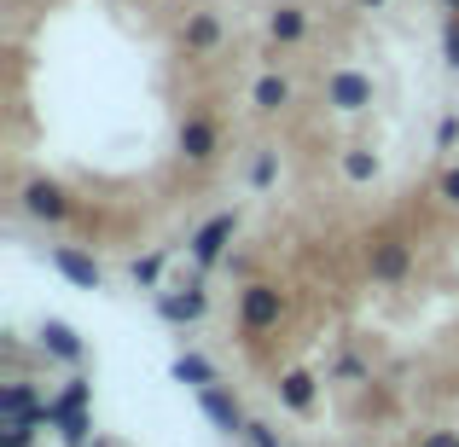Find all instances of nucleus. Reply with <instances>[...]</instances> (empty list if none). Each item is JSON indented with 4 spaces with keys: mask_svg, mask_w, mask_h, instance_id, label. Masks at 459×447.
<instances>
[{
    "mask_svg": "<svg viewBox=\"0 0 459 447\" xmlns=\"http://www.w3.org/2000/svg\"><path fill=\"white\" fill-rule=\"evenodd\" d=\"M88 378H70L58 395H47V407H41V425L47 430H58V442L65 447H88L93 442V413H88Z\"/></svg>",
    "mask_w": 459,
    "mask_h": 447,
    "instance_id": "1",
    "label": "nucleus"
},
{
    "mask_svg": "<svg viewBox=\"0 0 459 447\" xmlns=\"http://www.w3.org/2000/svg\"><path fill=\"white\" fill-rule=\"evenodd\" d=\"M233 238H238V210H221V215H210V221H204L198 233L186 238V256H192V268H198V273L221 268V262L233 256Z\"/></svg>",
    "mask_w": 459,
    "mask_h": 447,
    "instance_id": "2",
    "label": "nucleus"
},
{
    "mask_svg": "<svg viewBox=\"0 0 459 447\" xmlns=\"http://www.w3.org/2000/svg\"><path fill=\"white\" fill-rule=\"evenodd\" d=\"M285 320V291L268 279H250L245 291H238V331L245 337H262V331H280Z\"/></svg>",
    "mask_w": 459,
    "mask_h": 447,
    "instance_id": "3",
    "label": "nucleus"
},
{
    "mask_svg": "<svg viewBox=\"0 0 459 447\" xmlns=\"http://www.w3.org/2000/svg\"><path fill=\"white\" fill-rule=\"evenodd\" d=\"M367 273L378 285H402L407 273H413V245H407L402 233H378L367 245Z\"/></svg>",
    "mask_w": 459,
    "mask_h": 447,
    "instance_id": "4",
    "label": "nucleus"
},
{
    "mask_svg": "<svg viewBox=\"0 0 459 447\" xmlns=\"http://www.w3.org/2000/svg\"><path fill=\"white\" fill-rule=\"evenodd\" d=\"M320 93H325V105H332V111L355 116V111H367V105H372V76H367V70H349V64H337V70H325Z\"/></svg>",
    "mask_w": 459,
    "mask_h": 447,
    "instance_id": "5",
    "label": "nucleus"
},
{
    "mask_svg": "<svg viewBox=\"0 0 459 447\" xmlns=\"http://www.w3.org/2000/svg\"><path fill=\"white\" fill-rule=\"evenodd\" d=\"M18 203H23V215L30 221H47V227H58V221H70V192L58 186V180H23V192H18Z\"/></svg>",
    "mask_w": 459,
    "mask_h": 447,
    "instance_id": "6",
    "label": "nucleus"
},
{
    "mask_svg": "<svg viewBox=\"0 0 459 447\" xmlns=\"http://www.w3.org/2000/svg\"><path fill=\"white\" fill-rule=\"evenodd\" d=\"M198 407H204V418H210L215 430H227V436H238V442H245L250 418H245V407H238V395L227 390V383H215V390H204V395H198Z\"/></svg>",
    "mask_w": 459,
    "mask_h": 447,
    "instance_id": "7",
    "label": "nucleus"
},
{
    "mask_svg": "<svg viewBox=\"0 0 459 447\" xmlns=\"http://www.w3.org/2000/svg\"><path fill=\"white\" fill-rule=\"evenodd\" d=\"M215 151H221V128L210 123V116H186L180 123V157H186L192 168L215 163Z\"/></svg>",
    "mask_w": 459,
    "mask_h": 447,
    "instance_id": "8",
    "label": "nucleus"
},
{
    "mask_svg": "<svg viewBox=\"0 0 459 447\" xmlns=\"http://www.w3.org/2000/svg\"><path fill=\"white\" fill-rule=\"evenodd\" d=\"M53 268L65 273L76 291H100V285H105V268L88 256V250H76V245H58V250H53Z\"/></svg>",
    "mask_w": 459,
    "mask_h": 447,
    "instance_id": "9",
    "label": "nucleus"
},
{
    "mask_svg": "<svg viewBox=\"0 0 459 447\" xmlns=\"http://www.w3.org/2000/svg\"><path fill=\"white\" fill-rule=\"evenodd\" d=\"M157 314H163L169 325H198L204 314H210V297H204V285H186V291H163V297H157Z\"/></svg>",
    "mask_w": 459,
    "mask_h": 447,
    "instance_id": "10",
    "label": "nucleus"
},
{
    "mask_svg": "<svg viewBox=\"0 0 459 447\" xmlns=\"http://www.w3.org/2000/svg\"><path fill=\"white\" fill-rule=\"evenodd\" d=\"M41 355L65 360V366H82V360H88V343L76 337V325H65V320H47V325H41Z\"/></svg>",
    "mask_w": 459,
    "mask_h": 447,
    "instance_id": "11",
    "label": "nucleus"
},
{
    "mask_svg": "<svg viewBox=\"0 0 459 447\" xmlns=\"http://www.w3.org/2000/svg\"><path fill=\"white\" fill-rule=\"evenodd\" d=\"M41 407H47V395L35 390L30 378H6L0 383V418H41Z\"/></svg>",
    "mask_w": 459,
    "mask_h": 447,
    "instance_id": "12",
    "label": "nucleus"
},
{
    "mask_svg": "<svg viewBox=\"0 0 459 447\" xmlns=\"http://www.w3.org/2000/svg\"><path fill=\"white\" fill-rule=\"evenodd\" d=\"M273 390H280V401L291 407V413H308L314 395H320V378L303 372V366H291V372H280V383H273Z\"/></svg>",
    "mask_w": 459,
    "mask_h": 447,
    "instance_id": "13",
    "label": "nucleus"
},
{
    "mask_svg": "<svg viewBox=\"0 0 459 447\" xmlns=\"http://www.w3.org/2000/svg\"><path fill=\"white\" fill-rule=\"evenodd\" d=\"M221 18L215 12H186V30H180V41H186V53H215L221 47Z\"/></svg>",
    "mask_w": 459,
    "mask_h": 447,
    "instance_id": "14",
    "label": "nucleus"
},
{
    "mask_svg": "<svg viewBox=\"0 0 459 447\" xmlns=\"http://www.w3.org/2000/svg\"><path fill=\"white\" fill-rule=\"evenodd\" d=\"M268 35H273L280 47H297V41L308 35V12L297 6V0H285V6H273V12H268Z\"/></svg>",
    "mask_w": 459,
    "mask_h": 447,
    "instance_id": "15",
    "label": "nucleus"
},
{
    "mask_svg": "<svg viewBox=\"0 0 459 447\" xmlns=\"http://www.w3.org/2000/svg\"><path fill=\"white\" fill-rule=\"evenodd\" d=\"M297 93H291V82L280 76V70H268V76H256V88H250V105H256L262 116H273V111H285Z\"/></svg>",
    "mask_w": 459,
    "mask_h": 447,
    "instance_id": "16",
    "label": "nucleus"
},
{
    "mask_svg": "<svg viewBox=\"0 0 459 447\" xmlns=\"http://www.w3.org/2000/svg\"><path fill=\"white\" fill-rule=\"evenodd\" d=\"M175 383H186V390L204 395V390H215L221 378H215V366L204 355H192V348H186V355H175Z\"/></svg>",
    "mask_w": 459,
    "mask_h": 447,
    "instance_id": "17",
    "label": "nucleus"
},
{
    "mask_svg": "<svg viewBox=\"0 0 459 447\" xmlns=\"http://www.w3.org/2000/svg\"><path fill=\"white\" fill-rule=\"evenodd\" d=\"M337 168H343L349 186H367V180H378V151L372 146H349L343 157H337Z\"/></svg>",
    "mask_w": 459,
    "mask_h": 447,
    "instance_id": "18",
    "label": "nucleus"
},
{
    "mask_svg": "<svg viewBox=\"0 0 459 447\" xmlns=\"http://www.w3.org/2000/svg\"><path fill=\"white\" fill-rule=\"evenodd\" d=\"M163 268H169V250H146V256H134V262H128V279H134L140 291H157Z\"/></svg>",
    "mask_w": 459,
    "mask_h": 447,
    "instance_id": "19",
    "label": "nucleus"
},
{
    "mask_svg": "<svg viewBox=\"0 0 459 447\" xmlns=\"http://www.w3.org/2000/svg\"><path fill=\"white\" fill-rule=\"evenodd\" d=\"M35 430H47L41 418H0V447H35Z\"/></svg>",
    "mask_w": 459,
    "mask_h": 447,
    "instance_id": "20",
    "label": "nucleus"
},
{
    "mask_svg": "<svg viewBox=\"0 0 459 447\" xmlns=\"http://www.w3.org/2000/svg\"><path fill=\"white\" fill-rule=\"evenodd\" d=\"M273 175H280V151L268 146V151H256V163H250V186H256V192L273 186Z\"/></svg>",
    "mask_w": 459,
    "mask_h": 447,
    "instance_id": "21",
    "label": "nucleus"
},
{
    "mask_svg": "<svg viewBox=\"0 0 459 447\" xmlns=\"http://www.w3.org/2000/svg\"><path fill=\"white\" fill-rule=\"evenodd\" d=\"M245 447H285V442H280V430H273V425H256V418H250Z\"/></svg>",
    "mask_w": 459,
    "mask_h": 447,
    "instance_id": "22",
    "label": "nucleus"
},
{
    "mask_svg": "<svg viewBox=\"0 0 459 447\" xmlns=\"http://www.w3.org/2000/svg\"><path fill=\"white\" fill-rule=\"evenodd\" d=\"M442 58H448V70H459V18L442 23Z\"/></svg>",
    "mask_w": 459,
    "mask_h": 447,
    "instance_id": "23",
    "label": "nucleus"
},
{
    "mask_svg": "<svg viewBox=\"0 0 459 447\" xmlns=\"http://www.w3.org/2000/svg\"><path fill=\"white\" fill-rule=\"evenodd\" d=\"M437 192H442V203H454V210H459V163H454V168H442Z\"/></svg>",
    "mask_w": 459,
    "mask_h": 447,
    "instance_id": "24",
    "label": "nucleus"
},
{
    "mask_svg": "<svg viewBox=\"0 0 459 447\" xmlns=\"http://www.w3.org/2000/svg\"><path fill=\"white\" fill-rule=\"evenodd\" d=\"M419 447H459V430H425Z\"/></svg>",
    "mask_w": 459,
    "mask_h": 447,
    "instance_id": "25",
    "label": "nucleus"
},
{
    "mask_svg": "<svg viewBox=\"0 0 459 447\" xmlns=\"http://www.w3.org/2000/svg\"><path fill=\"white\" fill-rule=\"evenodd\" d=\"M454 140H459V116H442V123H437V146H442V151H448V146H454Z\"/></svg>",
    "mask_w": 459,
    "mask_h": 447,
    "instance_id": "26",
    "label": "nucleus"
},
{
    "mask_svg": "<svg viewBox=\"0 0 459 447\" xmlns=\"http://www.w3.org/2000/svg\"><path fill=\"white\" fill-rule=\"evenodd\" d=\"M360 6H367V12H384V6H390V0H360Z\"/></svg>",
    "mask_w": 459,
    "mask_h": 447,
    "instance_id": "27",
    "label": "nucleus"
},
{
    "mask_svg": "<svg viewBox=\"0 0 459 447\" xmlns=\"http://www.w3.org/2000/svg\"><path fill=\"white\" fill-rule=\"evenodd\" d=\"M442 6H448V18H459V0H442Z\"/></svg>",
    "mask_w": 459,
    "mask_h": 447,
    "instance_id": "28",
    "label": "nucleus"
}]
</instances>
